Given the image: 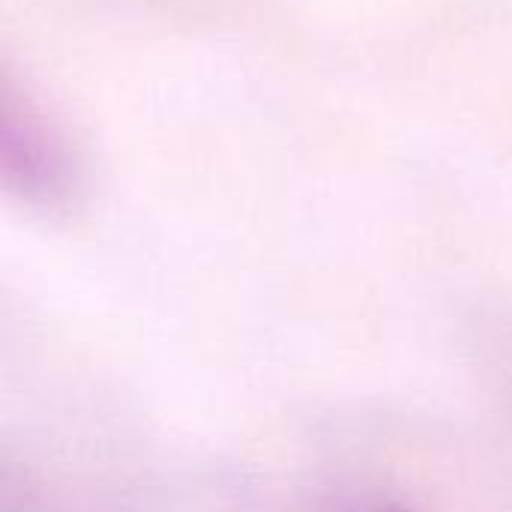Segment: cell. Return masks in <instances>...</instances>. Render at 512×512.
Here are the masks:
<instances>
[{"label":"cell","instance_id":"6da1fadb","mask_svg":"<svg viewBox=\"0 0 512 512\" xmlns=\"http://www.w3.org/2000/svg\"><path fill=\"white\" fill-rule=\"evenodd\" d=\"M363 512H396V510H387V507H372V510H363Z\"/></svg>","mask_w":512,"mask_h":512}]
</instances>
